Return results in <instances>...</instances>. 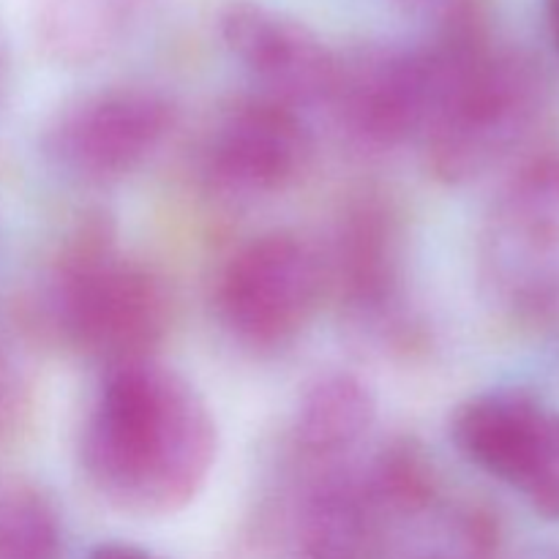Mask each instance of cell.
I'll return each mask as SVG.
<instances>
[{
    "label": "cell",
    "instance_id": "obj_10",
    "mask_svg": "<svg viewBox=\"0 0 559 559\" xmlns=\"http://www.w3.org/2000/svg\"><path fill=\"white\" fill-rule=\"evenodd\" d=\"M222 36L260 93L295 109L331 102L342 55L300 22L265 5L235 3L222 16Z\"/></svg>",
    "mask_w": 559,
    "mask_h": 559
},
{
    "label": "cell",
    "instance_id": "obj_5",
    "mask_svg": "<svg viewBox=\"0 0 559 559\" xmlns=\"http://www.w3.org/2000/svg\"><path fill=\"white\" fill-rule=\"evenodd\" d=\"M484 282L497 304L540 317L559 304V153L524 162L486 213Z\"/></svg>",
    "mask_w": 559,
    "mask_h": 559
},
{
    "label": "cell",
    "instance_id": "obj_9",
    "mask_svg": "<svg viewBox=\"0 0 559 559\" xmlns=\"http://www.w3.org/2000/svg\"><path fill=\"white\" fill-rule=\"evenodd\" d=\"M435 98L431 49H364L338 58L328 107L358 145L385 151L420 134Z\"/></svg>",
    "mask_w": 559,
    "mask_h": 559
},
{
    "label": "cell",
    "instance_id": "obj_8",
    "mask_svg": "<svg viewBox=\"0 0 559 559\" xmlns=\"http://www.w3.org/2000/svg\"><path fill=\"white\" fill-rule=\"evenodd\" d=\"M314 140L300 109L254 93L229 102L200 145V169L227 197L254 200L287 191L306 173Z\"/></svg>",
    "mask_w": 559,
    "mask_h": 559
},
{
    "label": "cell",
    "instance_id": "obj_4",
    "mask_svg": "<svg viewBox=\"0 0 559 559\" xmlns=\"http://www.w3.org/2000/svg\"><path fill=\"white\" fill-rule=\"evenodd\" d=\"M328 293L322 251L293 229L246 240L216 282L218 322L254 353H278L300 338Z\"/></svg>",
    "mask_w": 559,
    "mask_h": 559
},
{
    "label": "cell",
    "instance_id": "obj_2",
    "mask_svg": "<svg viewBox=\"0 0 559 559\" xmlns=\"http://www.w3.org/2000/svg\"><path fill=\"white\" fill-rule=\"evenodd\" d=\"M431 58L435 98L420 131L426 167L448 186L473 183L527 140L544 87L533 66L486 47L464 27L431 47Z\"/></svg>",
    "mask_w": 559,
    "mask_h": 559
},
{
    "label": "cell",
    "instance_id": "obj_6",
    "mask_svg": "<svg viewBox=\"0 0 559 559\" xmlns=\"http://www.w3.org/2000/svg\"><path fill=\"white\" fill-rule=\"evenodd\" d=\"M451 440L467 462L559 522V409L524 388H497L459 404Z\"/></svg>",
    "mask_w": 559,
    "mask_h": 559
},
{
    "label": "cell",
    "instance_id": "obj_15",
    "mask_svg": "<svg viewBox=\"0 0 559 559\" xmlns=\"http://www.w3.org/2000/svg\"><path fill=\"white\" fill-rule=\"evenodd\" d=\"M491 549H495V533L486 519H480L478 513H467L459 519L456 544L451 546V551L426 559H489Z\"/></svg>",
    "mask_w": 559,
    "mask_h": 559
},
{
    "label": "cell",
    "instance_id": "obj_16",
    "mask_svg": "<svg viewBox=\"0 0 559 559\" xmlns=\"http://www.w3.org/2000/svg\"><path fill=\"white\" fill-rule=\"evenodd\" d=\"M87 559H158V557H153L151 551L136 549V546H129V544H102L91 551V557Z\"/></svg>",
    "mask_w": 559,
    "mask_h": 559
},
{
    "label": "cell",
    "instance_id": "obj_11",
    "mask_svg": "<svg viewBox=\"0 0 559 559\" xmlns=\"http://www.w3.org/2000/svg\"><path fill=\"white\" fill-rule=\"evenodd\" d=\"M322 262L328 289L344 309L371 322L396 314L404 278L402 222L382 197H360L344 211Z\"/></svg>",
    "mask_w": 559,
    "mask_h": 559
},
{
    "label": "cell",
    "instance_id": "obj_1",
    "mask_svg": "<svg viewBox=\"0 0 559 559\" xmlns=\"http://www.w3.org/2000/svg\"><path fill=\"white\" fill-rule=\"evenodd\" d=\"M218 431L183 374L156 358L109 369L80 435V464L118 511L169 516L200 497Z\"/></svg>",
    "mask_w": 559,
    "mask_h": 559
},
{
    "label": "cell",
    "instance_id": "obj_12",
    "mask_svg": "<svg viewBox=\"0 0 559 559\" xmlns=\"http://www.w3.org/2000/svg\"><path fill=\"white\" fill-rule=\"evenodd\" d=\"M377 418L374 393L347 371H328L300 393L293 415V453L304 469L342 467Z\"/></svg>",
    "mask_w": 559,
    "mask_h": 559
},
{
    "label": "cell",
    "instance_id": "obj_14",
    "mask_svg": "<svg viewBox=\"0 0 559 559\" xmlns=\"http://www.w3.org/2000/svg\"><path fill=\"white\" fill-rule=\"evenodd\" d=\"M0 559H63V524L38 486H0Z\"/></svg>",
    "mask_w": 559,
    "mask_h": 559
},
{
    "label": "cell",
    "instance_id": "obj_3",
    "mask_svg": "<svg viewBox=\"0 0 559 559\" xmlns=\"http://www.w3.org/2000/svg\"><path fill=\"white\" fill-rule=\"evenodd\" d=\"M47 314L66 347L109 371L156 358L169 328V295L145 262L118 249L104 224H91L55 265Z\"/></svg>",
    "mask_w": 559,
    "mask_h": 559
},
{
    "label": "cell",
    "instance_id": "obj_13",
    "mask_svg": "<svg viewBox=\"0 0 559 559\" xmlns=\"http://www.w3.org/2000/svg\"><path fill=\"white\" fill-rule=\"evenodd\" d=\"M142 0H47L44 38L66 63L102 58L134 20Z\"/></svg>",
    "mask_w": 559,
    "mask_h": 559
},
{
    "label": "cell",
    "instance_id": "obj_7",
    "mask_svg": "<svg viewBox=\"0 0 559 559\" xmlns=\"http://www.w3.org/2000/svg\"><path fill=\"white\" fill-rule=\"evenodd\" d=\"M178 109L151 87H107L66 104L44 145L52 162L85 183H112L136 173L167 142Z\"/></svg>",
    "mask_w": 559,
    "mask_h": 559
},
{
    "label": "cell",
    "instance_id": "obj_17",
    "mask_svg": "<svg viewBox=\"0 0 559 559\" xmlns=\"http://www.w3.org/2000/svg\"><path fill=\"white\" fill-rule=\"evenodd\" d=\"M551 27H555V38L559 44V0H551Z\"/></svg>",
    "mask_w": 559,
    "mask_h": 559
}]
</instances>
